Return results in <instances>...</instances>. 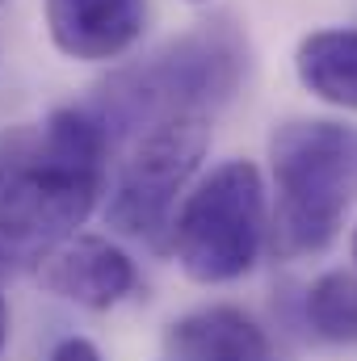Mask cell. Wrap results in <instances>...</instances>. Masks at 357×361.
Wrapping results in <instances>:
<instances>
[{"mask_svg": "<svg viewBox=\"0 0 357 361\" xmlns=\"http://www.w3.org/2000/svg\"><path fill=\"white\" fill-rule=\"evenodd\" d=\"M189 4H202V0H189Z\"/></svg>", "mask_w": 357, "mask_h": 361, "instance_id": "obj_14", "label": "cell"}, {"mask_svg": "<svg viewBox=\"0 0 357 361\" xmlns=\"http://www.w3.org/2000/svg\"><path fill=\"white\" fill-rule=\"evenodd\" d=\"M34 277L55 298H68L89 311L118 307L139 286L135 261L105 235H68V240L51 244L38 257Z\"/></svg>", "mask_w": 357, "mask_h": 361, "instance_id": "obj_5", "label": "cell"}, {"mask_svg": "<svg viewBox=\"0 0 357 361\" xmlns=\"http://www.w3.org/2000/svg\"><path fill=\"white\" fill-rule=\"evenodd\" d=\"M269 164L277 185V252H324L357 202V126L328 118L282 122L269 139Z\"/></svg>", "mask_w": 357, "mask_h": 361, "instance_id": "obj_2", "label": "cell"}, {"mask_svg": "<svg viewBox=\"0 0 357 361\" xmlns=\"http://www.w3.org/2000/svg\"><path fill=\"white\" fill-rule=\"evenodd\" d=\"M8 269V248H4V244H0V273Z\"/></svg>", "mask_w": 357, "mask_h": 361, "instance_id": "obj_12", "label": "cell"}, {"mask_svg": "<svg viewBox=\"0 0 357 361\" xmlns=\"http://www.w3.org/2000/svg\"><path fill=\"white\" fill-rule=\"evenodd\" d=\"M51 361H105V357H101V349H97L92 341H85V336H68V341L55 345Z\"/></svg>", "mask_w": 357, "mask_h": 361, "instance_id": "obj_10", "label": "cell"}, {"mask_svg": "<svg viewBox=\"0 0 357 361\" xmlns=\"http://www.w3.org/2000/svg\"><path fill=\"white\" fill-rule=\"evenodd\" d=\"M307 324L328 345H357V273L332 269L311 281Z\"/></svg>", "mask_w": 357, "mask_h": 361, "instance_id": "obj_9", "label": "cell"}, {"mask_svg": "<svg viewBox=\"0 0 357 361\" xmlns=\"http://www.w3.org/2000/svg\"><path fill=\"white\" fill-rule=\"evenodd\" d=\"M206 147H210L206 109H169L152 118L131 160L122 164V177L105 206L109 227L160 248L173 227L181 189L198 173Z\"/></svg>", "mask_w": 357, "mask_h": 361, "instance_id": "obj_4", "label": "cell"}, {"mask_svg": "<svg viewBox=\"0 0 357 361\" xmlns=\"http://www.w3.org/2000/svg\"><path fill=\"white\" fill-rule=\"evenodd\" d=\"M4 345H8V302L0 294V353H4Z\"/></svg>", "mask_w": 357, "mask_h": 361, "instance_id": "obj_11", "label": "cell"}, {"mask_svg": "<svg viewBox=\"0 0 357 361\" xmlns=\"http://www.w3.org/2000/svg\"><path fill=\"white\" fill-rule=\"evenodd\" d=\"M298 85L337 105L357 109V30H315L294 51Z\"/></svg>", "mask_w": 357, "mask_h": 361, "instance_id": "obj_8", "label": "cell"}, {"mask_svg": "<svg viewBox=\"0 0 357 361\" xmlns=\"http://www.w3.org/2000/svg\"><path fill=\"white\" fill-rule=\"evenodd\" d=\"M265 180L253 160H227L173 214L169 248L181 273L202 286L236 281L265 248Z\"/></svg>", "mask_w": 357, "mask_h": 361, "instance_id": "obj_3", "label": "cell"}, {"mask_svg": "<svg viewBox=\"0 0 357 361\" xmlns=\"http://www.w3.org/2000/svg\"><path fill=\"white\" fill-rule=\"evenodd\" d=\"M173 361H273L269 332L240 307H202L169 324Z\"/></svg>", "mask_w": 357, "mask_h": 361, "instance_id": "obj_7", "label": "cell"}, {"mask_svg": "<svg viewBox=\"0 0 357 361\" xmlns=\"http://www.w3.org/2000/svg\"><path fill=\"white\" fill-rule=\"evenodd\" d=\"M349 252H353V261H357V227H353V240H349Z\"/></svg>", "mask_w": 357, "mask_h": 361, "instance_id": "obj_13", "label": "cell"}, {"mask_svg": "<svg viewBox=\"0 0 357 361\" xmlns=\"http://www.w3.org/2000/svg\"><path fill=\"white\" fill-rule=\"evenodd\" d=\"M109 130L89 109H55L38 130L0 139V244L76 235L105 189Z\"/></svg>", "mask_w": 357, "mask_h": 361, "instance_id": "obj_1", "label": "cell"}, {"mask_svg": "<svg viewBox=\"0 0 357 361\" xmlns=\"http://www.w3.org/2000/svg\"><path fill=\"white\" fill-rule=\"evenodd\" d=\"M147 25V0H47L51 42L80 63L118 59L139 42Z\"/></svg>", "mask_w": 357, "mask_h": 361, "instance_id": "obj_6", "label": "cell"}]
</instances>
